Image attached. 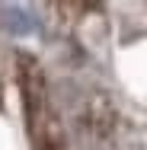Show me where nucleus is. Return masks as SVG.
<instances>
[{"instance_id":"nucleus-1","label":"nucleus","mask_w":147,"mask_h":150,"mask_svg":"<svg viewBox=\"0 0 147 150\" xmlns=\"http://www.w3.org/2000/svg\"><path fill=\"white\" fill-rule=\"evenodd\" d=\"M16 83L23 96V121L32 150H67L61 115L48 90V77L32 54H16Z\"/></svg>"},{"instance_id":"nucleus-2","label":"nucleus","mask_w":147,"mask_h":150,"mask_svg":"<svg viewBox=\"0 0 147 150\" xmlns=\"http://www.w3.org/2000/svg\"><path fill=\"white\" fill-rule=\"evenodd\" d=\"M42 6L64 29H77L102 13V0H42Z\"/></svg>"}]
</instances>
